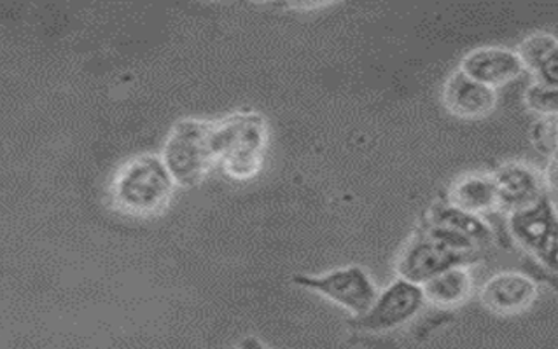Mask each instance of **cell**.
<instances>
[{"label": "cell", "instance_id": "6da1fadb", "mask_svg": "<svg viewBox=\"0 0 558 349\" xmlns=\"http://www.w3.org/2000/svg\"><path fill=\"white\" fill-rule=\"evenodd\" d=\"M178 184L160 154H138L124 161L112 175L109 198L126 217L151 219L172 203Z\"/></svg>", "mask_w": 558, "mask_h": 349}, {"label": "cell", "instance_id": "7a4b0ae2", "mask_svg": "<svg viewBox=\"0 0 558 349\" xmlns=\"http://www.w3.org/2000/svg\"><path fill=\"white\" fill-rule=\"evenodd\" d=\"M268 138V124L259 112H233L225 120L214 121L216 163L233 180H251L263 170Z\"/></svg>", "mask_w": 558, "mask_h": 349}, {"label": "cell", "instance_id": "3957f363", "mask_svg": "<svg viewBox=\"0 0 558 349\" xmlns=\"http://www.w3.org/2000/svg\"><path fill=\"white\" fill-rule=\"evenodd\" d=\"M214 121L184 117L165 138L161 161L179 187H195L216 166L213 147Z\"/></svg>", "mask_w": 558, "mask_h": 349}, {"label": "cell", "instance_id": "277c9868", "mask_svg": "<svg viewBox=\"0 0 558 349\" xmlns=\"http://www.w3.org/2000/svg\"><path fill=\"white\" fill-rule=\"evenodd\" d=\"M511 238L545 270L557 271L558 217L557 199H539L519 212L508 213Z\"/></svg>", "mask_w": 558, "mask_h": 349}, {"label": "cell", "instance_id": "5b68a950", "mask_svg": "<svg viewBox=\"0 0 558 349\" xmlns=\"http://www.w3.org/2000/svg\"><path fill=\"white\" fill-rule=\"evenodd\" d=\"M293 279L294 284L319 294L332 304L340 306L341 310L354 314L355 319L368 313L380 292L368 271L361 265H345L315 276L296 274Z\"/></svg>", "mask_w": 558, "mask_h": 349}, {"label": "cell", "instance_id": "8992f818", "mask_svg": "<svg viewBox=\"0 0 558 349\" xmlns=\"http://www.w3.org/2000/svg\"><path fill=\"white\" fill-rule=\"evenodd\" d=\"M478 253H462L444 247L421 229L418 235L404 245L396 261L398 278L407 279L415 285H424L444 271L457 265H468L478 261Z\"/></svg>", "mask_w": 558, "mask_h": 349}, {"label": "cell", "instance_id": "52a82bcc", "mask_svg": "<svg viewBox=\"0 0 558 349\" xmlns=\"http://www.w3.org/2000/svg\"><path fill=\"white\" fill-rule=\"evenodd\" d=\"M426 306L421 285L396 278L373 302L368 313L355 319V325L368 332H389L412 322Z\"/></svg>", "mask_w": 558, "mask_h": 349}, {"label": "cell", "instance_id": "ba28073f", "mask_svg": "<svg viewBox=\"0 0 558 349\" xmlns=\"http://www.w3.org/2000/svg\"><path fill=\"white\" fill-rule=\"evenodd\" d=\"M497 204L506 213L519 212L549 195L545 172L523 161H510L493 173ZM554 198V196H551ZM555 199V198H554Z\"/></svg>", "mask_w": 558, "mask_h": 349}, {"label": "cell", "instance_id": "9c48e42d", "mask_svg": "<svg viewBox=\"0 0 558 349\" xmlns=\"http://www.w3.org/2000/svg\"><path fill=\"white\" fill-rule=\"evenodd\" d=\"M539 290L534 278L519 271L494 274L480 290V301L493 313L513 316L531 310Z\"/></svg>", "mask_w": 558, "mask_h": 349}, {"label": "cell", "instance_id": "30bf717a", "mask_svg": "<svg viewBox=\"0 0 558 349\" xmlns=\"http://www.w3.org/2000/svg\"><path fill=\"white\" fill-rule=\"evenodd\" d=\"M465 76L478 80L488 88H501L522 77L523 66L519 54L501 46H483L462 58L461 68Z\"/></svg>", "mask_w": 558, "mask_h": 349}, {"label": "cell", "instance_id": "8fae6325", "mask_svg": "<svg viewBox=\"0 0 558 349\" xmlns=\"http://www.w3.org/2000/svg\"><path fill=\"white\" fill-rule=\"evenodd\" d=\"M444 103L450 114L462 120H482L493 114L497 107V89L456 71L444 88Z\"/></svg>", "mask_w": 558, "mask_h": 349}, {"label": "cell", "instance_id": "7c38bea8", "mask_svg": "<svg viewBox=\"0 0 558 349\" xmlns=\"http://www.w3.org/2000/svg\"><path fill=\"white\" fill-rule=\"evenodd\" d=\"M519 54L523 71L534 76V83L558 85V40L548 32H536L520 42Z\"/></svg>", "mask_w": 558, "mask_h": 349}, {"label": "cell", "instance_id": "4fadbf2b", "mask_svg": "<svg viewBox=\"0 0 558 349\" xmlns=\"http://www.w3.org/2000/svg\"><path fill=\"white\" fill-rule=\"evenodd\" d=\"M447 203L480 217L483 213L499 210L493 173H468L457 178L448 189Z\"/></svg>", "mask_w": 558, "mask_h": 349}, {"label": "cell", "instance_id": "5bb4252c", "mask_svg": "<svg viewBox=\"0 0 558 349\" xmlns=\"http://www.w3.org/2000/svg\"><path fill=\"white\" fill-rule=\"evenodd\" d=\"M426 222L427 224H436V226L450 227V229L461 233L476 245L480 252L493 247L494 241H496L493 227L488 226L485 219L453 207L447 201L433 204L429 212H427Z\"/></svg>", "mask_w": 558, "mask_h": 349}, {"label": "cell", "instance_id": "9a60e30c", "mask_svg": "<svg viewBox=\"0 0 558 349\" xmlns=\"http://www.w3.org/2000/svg\"><path fill=\"white\" fill-rule=\"evenodd\" d=\"M426 302L438 308H457L464 304L473 294V276L468 265H457L439 273L422 285Z\"/></svg>", "mask_w": 558, "mask_h": 349}, {"label": "cell", "instance_id": "2e32d148", "mask_svg": "<svg viewBox=\"0 0 558 349\" xmlns=\"http://www.w3.org/2000/svg\"><path fill=\"white\" fill-rule=\"evenodd\" d=\"M523 102L527 105L529 111L539 117H555L558 114V88L557 86L532 83L525 89Z\"/></svg>", "mask_w": 558, "mask_h": 349}, {"label": "cell", "instance_id": "e0dca14e", "mask_svg": "<svg viewBox=\"0 0 558 349\" xmlns=\"http://www.w3.org/2000/svg\"><path fill=\"white\" fill-rule=\"evenodd\" d=\"M531 144L541 155L557 158L558 126L555 117H539L531 129Z\"/></svg>", "mask_w": 558, "mask_h": 349}, {"label": "cell", "instance_id": "ac0fdd59", "mask_svg": "<svg viewBox=\"0 0 558 349\" xmlns=\"http://www.w3.org/2000/svg\"><path fill=\"white\" fill-rule=\"evenodd\" d=\"M422 230L435 239V241H438V244L450 248V250H456V252L480 253L478 248H476V245L471 239L465 238L464 235L457 233V230L450 229V227L436 226V224H427L426 222Z\"/></svg>", "mask_w": 558, "mask_h": 349}, {"label": "cell", "instance_id": "d6986e66", "mask_svg": "<svg viewBox=\"0 0 558 349\" xmlns=\"http://www.w3.org/2000/svg\"><path fill=\"white\" fill-rule=\"evenodd\" d=\"M239 349H270L268 346L263 345L262 340L257 339V337L248 336L245 337L242 342H240Z\"/></svg>", "mask_w": 558, "mask_h": 349}]
</instances>
